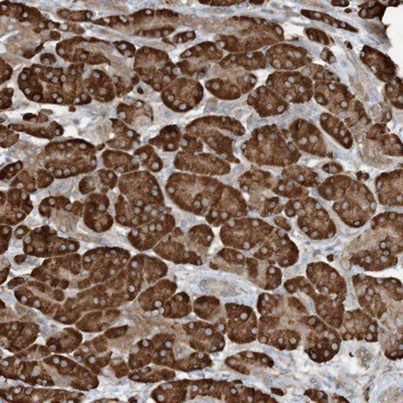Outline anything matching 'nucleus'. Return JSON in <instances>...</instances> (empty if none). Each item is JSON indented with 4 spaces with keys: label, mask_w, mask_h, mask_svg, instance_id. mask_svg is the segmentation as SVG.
<instances>
[{
    "label": "nucleus",
    "mask_w": 403,
    "mask_h": 403,
    "mask_svg": "<svg viewBox=\"0 0 403 403\" xmlns=\"http://www.w3.org/2000/svg\"><path fill=\"white\" fill-rule=\"evenodd\" d=\"M306 275L314 289L321 296L333 299H346V280L333 266L325 263H309L307 266Z\"/></svg>",
    "instance_id": "2eb2a0df"
},
{
    "label": "nucleus",
    "mask_w": 403,
    "mask_h": 403,
    "mask_svg": "<svg viewBox=\"0 0 403 403\" xmlns=\"http://www.w3.org/2000/svg\"><path fill=\"white\" fill-rule=\"evenodd\" d=\"M273 229L270 223L259 218H238L228 221L221 231V238L225 245L251 251L260 246Z\"/></svg>",
    "instance_id": "1a4fd4ad"
},
{
    "label": "nucleus",
    "mask_w": 403,
    "mask_h": 403,
    "mask_svg": "<svg viewBox=\"0 0 403 403\" xmlns=\"http://www.w3.org/2000/svg\"><path fill=\"white\" fill-rule=\"evenodd\" d=\"M308 35L309 38L313 40H316V42H320L321 44H329V38L325 33L321 32V31L316 30H309Z\"/></svg>",
    "instance_id": "c9c22d12"
},
{
    "label": "nucleus",
    "mask_w": 403,
    "mask_h": 403,
    "mask_svg": "<svg viewBox=\"0 0 403 403\" xmlns=\"http://www.w3.org/2000/svg\"><path fill=\"white\" fill-rule=\"evenodd\" d=\"M387 131L386 129L385 124H377L373 127V128L370 129L367 133V138L370 139H378L381 138V136H385Z\"/></svg>",
    "instance_id": "f704fd0d"
},
{
    "label": "nucleus",
    "mask_w": 403,
    "mask_h": 403,
    "mask_svg": "<svg viewBox=\"0 0 403 403\" xmlns=\"http://www.w3.org/2000/svg\"><path fill=\"white\" fill-rule=\"evenodd\" d=\"M318 193L323 200L332 202L333 211L351 228L365 226L377 210V202L368 187L350 177H328L318 187Z\"/></svg>",
    "instance_id": "7ed1b4c3"
},
{
    "label": "nucleus",
    "mask_w": 403,
    "mask_h": 403,
    "mask_svg": "<svg viewBox=\"0 0 403 403\" xmlns=\"http://www.w3.org/2000/svg\"><path fill=\"white\" fill-rule=\"evenodd\" d=\"M136 106H138V107H141V106H143V103L138 102V105H136Z\"/></svg>",
    "instance_id": "79ce46f5"
},
{
    "label": "nucleus",
    "mask_w": 403,
    "mask_h": 403,
    "mask_svg": "<svg viewBox=\"0 0 403 403\" xmlns=\"http://www.w3.org/2000/svg\"><path fill=\"white\" fill-rule=\"evenodd\" d=\"M376 192L380 205L402 207V170L385 172L376 179Z\"/></svg>",
    "instance_id": "412c9836"
},
{
    "label": "nucleus",
    "mask_w": 403,
    "mask_h": 403,
    "mask_svg": "<svg viewBox=\"0 0 403 403\" xmlns=\"http://www.w3.org/2000/svg\"><path fill=\"white\" fill-rule=\"evenodd\" d=\"M52 77H53V74H52V73H49V74H48V75H47V78H52Z\"/></svg>",
    "instance_id": "37998d69"
},
{
    "label": "nucleus",
    "mask_w": 403,
    "mask_h": 403,
    "mask_svg": "<svg viewBox=\"0 0 403 403\" xmlns=\"http://www.w3.org/2000/svg\"><path fill=\"white\" fill-rule=\"evenodd\" d=\"M227 364L239 373L250 375L258 369H270L275 366V361L263 353L245 351L238 353L236 356L230 357Z\"/></svg>",
    "instance_id": "b1692460"
},
{
    "label": "nucleus",
    "mask_w": 403,
    "mask_h": 403,
    "mask_svg": "<svg viewBox=\"0 0 403 403\" xmlns=\"http://www.w3.org/2000/svg\"><path fill=\"white\" fill-rule=\"evenodd\" d=\"M320 123L321 128L329 136H332L335 140H337L341 145L344 146L348 150L352 148L354 138H353L352 133H350L346 124L342 120L334 116V115L323 114L321 116Z\"/></svg>",
    "instance_id": "a878e982"
},
{
    "label": "nucleus",
    "mask_w": 403,
    "mask_h": 403,
    "mask_svg": "<svg viewBox=\"0 0 403 403\" xmlns=\"http://www.w3.org/2000/svg\"><path fill=\"white\" fill-rule=\"evenodd\" d=\"M248 104L253 107L261 117L282 114L289 109V103L285 102L267 86L254 89L248 96Z\"/></svg>",
    "instance_id": "4be33fe9"
},
{
    "label": "nucleus",
    "mask_w": 403,
    "mask_h": 403,
    "mask_svg": "<svg viewBox=\"0 0 403 403\" xmlns=\"http://www.w3.org/2000/svg\"><path fill=\"white\" fill-rule=\"evenodd\" d=\"M360 307L376 320L390 315L395 328L402 331V284L394 277H373L358 273L352 277Z\"/></svg>",
    "instance_id": "20e7f679"
},
{
    "label": "nucleus",
    "mask_w": 403,
    "mask_h": 403,
    "mask_svg": "<svg viewBox=\"0 0 403 403\" xmlns=\"http://www.w3.org/2000/svg\"><path fill=\"white\" fill-rule=\"evenodd\" d=\"M62 28H63V30H67V28H68V26H62Z\"/></svg>",
    "instance_id": "a18cd8bd"
},
{
    "label": "nucleus",
    "mask_w": 403,
    "mask_h": 403,
    "mask_svg": "<svg viewBox=\"0 0 403 403\" xmlns=\"http://www.w3.org/2000/svg\"><path fill=\"white\" fill-rule=\"evenodd\" d=\"M86 98H87V96H86L85 94H83L82 95V99L86 100Z\"/></svg>",
    "instance_id": "de8ad7c7"
},
{
    "label": "nucleus",
    "mask_w": 403,
    "mask_h": 403,
    "mask_svg": "<svg viewBox=\"0 0 403 403\" xmlns=\"http://www.w3.org/2000/svg\"><path fill=\"white\" fill-rule=\"evenodd\" d=\"M289 133L299 150L316 157H327V146L323 134L306 120L299 119L289 126Z\"/></svg>",
    "instance_id": "f3484780"
},
{
    "label": "nucleus",
    "mask_w": 403,
    "mask_h": 403,
    "mask_svg": "<svg viewBox=\"0 0 403 403\" xmlns=\"http://www.w3.org/2000/svg\"><path fill=\"white\" fill-rule=\"evenodd\" d=\"M402 214L381 213L371 219V227L348 247L350 263L365 271L394 267L403 250Z\"/></svg>",
    "instance_id": "f03ea898"
},
{
    "label": "nucleus",
    "mask_w": 403,
    "mask_h": 403,
    "mask_svg": "<svg viewBox=\"0 0 403 403\" xmlns=\"http://www.w3.org/2000/svg\"><path fill=\"white\" fill-rule=\"evenodd\" d=\"M378 141L385 155H393V157H402V145L397 136L385 134V136H381L378 139Z\"/></svg>",
    "instance_id": "2f4dec72"
},
{
    "label": "nucleus",
    "mask_w": 403,
    "mask_h": 403,
    "mask_svg": "<svg viewBox=\"0 0 403 403\" xmlns=\"http://www.w3.org/2000/svg\"><path fill=\"white\" fill-rule=\"evenodd\" d=\"M258 311L260 314L256 339L259 343L282 351L301 347L311 316L301 299L263 292L258 297Z\"/></svg>",
    "instance_id": "f257e3e1"
},
{
    "label": "nucleus",
    "mask_w": 403,
    "mask_h": 403,
    "mask_svg": "<svg viewBox=\"0 0 403 403\" xmlns=\"http://www.w3.org/2000/svg\"><path fill=\"white\" fill-rule=\"evenodd\" d=\"M323 169L331 175H339L343 170V167L334 162H329V164L324 165Z\"/></svg>",
    "instance_id": "4c0bfd02"
},
{
    "label": "nucleus",
    "mask_w": 403,
    "mask_h": 403,
    "mask_svg": "<svg viewBox=\"0 0 403 403\" xmlns=\"http://www.w3.org/2000/svg\"><path fill=\"white\" fill-rule=\"evenodd\" d=\"M2 297H6V299H6V301L11 302V304H13V302H14V299L11 296L6 297V296H4V294H2Z\"/></svg>",
    "instance_id": "58836bf2"
},
{
    "label": "nucleus",
    "mask_w": 403,
    "mask_h": 403,
    "mask_svg": "<svg viewBox=\"0 0 403 403\" xmlns=\"http://www.w3.org/2000/svg\"><path fill=\"white\" fill-rule=\"evenodd\" d=\"M120 18L122 19V21H126V19L123 18V16H120Z\"/></svg>",
    "instance_id": "09e8293b"
},
{
    "label": "nucleus",
    "mask_w": 403,
    "mask_h": 403,
    "mask_svg": "<svg viewBox=\"0 0 403 403\" xmlns=\"http://www.w3.org/2000/svg\"><path fill=\"white\" fill-rule=\"evenodd\" d=\"M246 275L252 284L265 290H275L282 284V268L265 260L246 258Z\"/></svg>",
    "instance_id": "aec40b11"
},
{
    "label": "nucleus",
    "mask_w": 403,
    "mask_h": 403,
    "mask_svg": "<svg viewBox=\"0 0 403 403\" xmlns=\"http://www.w3.org/2000/svg\"><path fill=\"white\" fill-rule=\"evenodd\" d=\"M160 330H165V326H162V327H160Z\"/></svg>",
    "instance_id": "3c124183"
},
{
    "label": "nucleus",
    "mask_w": 403,
    "mask_h": 403,
    "mask_svg": "<svg viewBox=\"0 0 403 403\" xmlns=\"http://www.w3.org/2000/svg\"><path fill=\"white\" fill-rule=\"evenodd\" d=\"M87 16H88V18H91V13H87Z\"/></svg>",
    "instance_id": "603ef678"
},
{
    "label": "nucleus",
    "mask_w": 403,
    "mask_h": 403,
    "mask_svg": "<svg viewBox=\"0 0 403 403\" xmlns=\"http://www.w3.org/2000/svg\"><path fill=\"white\" fill-rule=\"evenodd\" d=\"M285 212L289 218H297V226L309 238L327 240L337 233V227L328 211L311 197L289 200L285 205Z\"/></svg>",
    "instance_id": "0eeeda50"
},
{
    "label": "nucleus",
    "mask_w": 403,
    "mask_h": 403,
    "mask_svg": "<svg viewBox=\"0 0 403 403\" xmlns=\"http://www.w3.org/2000/svg\"><path fill=\"white\" fill-rule=\"evenodd\" d=\"M53 97H54V98H57V94H54V95H53Z\"/></svg>",
    "instance_id": "864d4df0"
},
{
    "label": "nucleus",
    "mask_w": 403,
    "mask_h": 403,
    "mask_svg": "<svg viewBox=\"0 0 403 403\" xmlns=\"http://www.w3.org/2000/svg\"><path fill=\"white\" fill-rule=\"evenodd\" d=\"M338 332L342 340L376 343L379 341V323L363 309L345 311Z\"/></svg>",
    "instance_id": "dca6fc26"
},
{
    "label": "nucleus",
    "mask_w": 403,
    "mask_h": 403,
    "mask_svg": "<svg viewBox=\"0 0 403 403\" xmlns=\"http://www.w3.org/2000/svg\"><path fill=\"white\" fill-rule=\"evenodd\" d=\"M253 258L268 261L280 268H289L297 265L299 250L287 232L275 228L258 250L254 252Z\"/></svg>",
    "instance_id": "ddd939ff"
},
{
    "label": "nucleus",
    "mask_w": 403,
    "mask_h": 403,
    "mask_svg": "<svg viewBox=\"0 0 403 403\" xmlns=\"http://www.w3.org/2000/svg\"><path fill=\"white\" fill-rule=\"evenodd\" d=\"M314 97L318 104L327 107L331 114L343 119L349 128L369 123L363 105L349 92L346 86L337 81L314 82Z\"/></svg>",
    "instance_id": "423d86ee"
},
{
    "label": "nucleus",
    "mask_w": 403,
    "mask_h": 403,
    "mask_svg": "<svg viewBox=\"0 0 403 403\" xmlns=\"http://www.w3.org/2000/svg\"><path fill=\"white\" fill-rule=\"evenodd\" d=\"M134 210H136V213H138V214L139 212H140V211H139V209L138 208L134 209Z\"/></svg>",
    "instance_id": "49530a36"
},
{
    "label": "nucleus",
    "mask_w": 403,
    "mask_h": 403,
    "mask_svg": "<svg viewBox=\"0 0 403 403\" xmlns=\"http://www.w3.org/2000/svg\"><path fill=\"white\" fill-rule=\"evenodd\" d=\"M238 388V393L236 397L232 399V402H275L277 400L270 397V395L265 394L263 391L254 390L252 387H247V386L237 385Z\"/></svg>",
    "instance_id": "c756f323"
},
{
    "label": "nucleus",
    "mask_w": 403,
    "mask_h": 403,
    "mask_svg": "<svg viewBox=\"0 0 403 403\" xmlns=\"http://www.w3.org/2000/svg\"><path fill=\"white\" fill-rule=\"evenodd\" d=\"M273 223H275L280 229L284 230L285 232L292 231V226H290L287 218L282 217V216H277V217H275V219H273Z\"/></svg>",
    "instance_id": "e433bc0d"
},
{
    "label": "nucleus",
    "mask_w": 403,
    "mask_h": 403,
    "mask_svg": "<svg viewBox=\"0 0 403 403\" xmlns=\"http://www.w3.org/2000/svg\"><path fill=\"white\" fill-rule=\"evenodd\" d=\"M386 96L388 100L394 105L395 107L402 108V81L398 78L391 79L388 81L385 88Z\"/></svg>",
    "instance_id": "473e14b6"
},
{
    "label": "nucleus",
    "mask_w": 403,
    "mask_h": 403,
    "mask_svg": "<svg viewBox=\"0 0 403 403\" xmlns=\"http://www.w3.org/2000/svg\"><path fill=\"white\" fill-rule=\"evenodd\" d=\"M265 86L289 104H302L314 97V82L302 72H275L268 77Z\"/></svg>",
    "instance_id": "f8f14e48"
},
{
    "label": "nucleus",
    "mask_w": 403,
    "mask_h": 403,
    "mask_svg": "<svg viewBox=\"0 0 403 403\" xmlns=\"http://www.w3.org/2000/svg\"><path fill=\"white\" fill-rule=\"evenodd\" d=\"M94 302H95V304H98V302H99V299H95V301H94Z\"/></svg>",
    "instance_id": "8fccbe9b"
},
{
    "label": "nucleus",
    "mask_w": 403,
    "mask_h": 403,
    "mask_svg": "<svg viewBox=\"0 0 403 403\" xmlns=\"http://www.w3.org/2000/svg\"><path fill=\"white\" fill-rule=\"evenodd\" d=\"M196 313L202 318L212 320L215 316H217L216 314L219 313V301L214 297L200 299L196 302Z\"/></svg>",
    "instance_id": "7c9ffc66"
},
{
    "label": "nucleus",
    "mask_w": 403,
    "mask_h": 403,
    "mask_svg": "<svg viewBox=\"0 0 403 403\" xmlns=\"http://www.w3.org/2000/svg\"><path fill=\"white\" fill-rule=\"evenodd\" d=\"M361 59L383 82H388L394 78L397 71L394 65L378 50L365 48L361 53Z\"/></svg>",
    "instance_id": "393cba45"
},
{
    "label": "nucleus",
    "mask_w": 403,
    "mask_h": 403,
    "mask_svg": "<svg viewBox=\"0 0 403 403\" xmlns=\"http://www.w3.org/2000/svg\"><path fill=\"white\" fill-rule=\"evenodd\" d=\"M272 191L275 195L280 197V198H287L289 200L306 198L309 194L308 188L299 186V184L282 177H277V181H275Z\"/></svg>",
    "instance_id": "cd10ccee"
},
{
    "label": "nucleus",
    "mask_w": 403,
    "mask_h": 403,
    "mask_svg": "<svg viewBox=\"0 0 403 403\" xmlns=\"http://www.w3.org/2000/svg\"><path fill=\"white\" fill-rule=\"evenodd\" d=\"M23 16H25V18H26V16H28V13H23Z\"/></svg>",
    "instance_id": "5fc2aeb1"
},
{
    "label": "nucleus",
    "mask_w": 403,
    "mask_h": 403,
    "mask_svg": "<svg viewBox=\"0 0 403 403\" xmlns=\"http://www.w3.org/2000/svg\"><path fill=\"white\" fill-rule=\"evenodd\" d=\"M304 395L311 398V400L316 402H328V397L325 392L320 390H309L304 392Z\"/></svg>",
    "instance_id": "72a5a7b5"
},
{
    "label": "nucleus",
    "mask_w": 403,
    "mask_h": 403,
    "mask_svg": "<svg viewBox=\"0 0 403 403\" xmlns=\"http://www.w3.org/2000/svg\"><path fill=\"white\" fill-rule=\"evenodd\" d=\"M265 57L271 67L278 71L292 72L311 64V57L308 50L292 45H272L266 52Z\"/></svg>",
    "instance_id": "a211bd4d"
},
{
    "label": "nucleus",
    "mask_w": 403,
    "mask_h": 403,
    "mask_svg": "<svg viewBox=\"0 0 403 403\" xmlns=\"http://www.w3.org/2000/svg\"><path fill=\"white\" fill-rule=\"evenodd\" d=\"M61 79H62V81H63V82H65V81H66V77H65V76H62Z\"/></svg>",
    "instance_id": "c03bdc74"
},
{
    "label": "nucleus",
    "mask_w": 403,
    "mask_h": 403,
    "mask_svg": "<svg viewBox=\"0 0 403 403\" xmlns=\"http://www.w3.org/2000/svg\"><path fill=\"white\" fill-rule=\"evenodd\" d=\"M249 212L248 204L240 192L226 187L223 192V198L217 207L211 210L208 220L218 226L228 221L247 217Z\"/></svg>",
    "instance_id": "6ab92c4d"
},
{
    "label": "nucleus",
    "mask_w": 403,
    "mask_h": 403,
    "mask_svg": "<svg viewBox=\"0 0 403 403\" xmlns=\"http://www.w3.org/2000/svg\"><path fill=\"white\" fill-rule=\"evenodd\" d=\"M14 26L13 25H11L9 26V31H11L13 30Z\"/></svg>",
    "instance_id": "a19ab883"
},
{
    "label": "nucleus",
    "mask_w": 403,
    "mask_h": 403,
    "mask_svg": "<svg viewBox=\"0 0 403 403\" xmlns=\"http://www.w3.org/2000/svg\"><path fill=\"white\" fill-rule=\"evenodd\" d=\"M277 177L253 167L240 177V188L249 196V209L261 218L272 217L285 210L282 198L273 193Z\"/></svg>",
    "instance_id": "6e6552de"
},
{
    "label": "nucleus",
    "mask_w": 403,
    "mask_h": 403,
    "mask_svg": "<svg viewBox=\"0 0 403 403\" xmlns=\"http://www.w3.org/2000/svg\"><path fill=\"white\" fill-rule=\"evenodd\" d=\"M285 289L290 294H296L297 290L309 297L315 304L316 315L325 321L330 327L338 330L342 325L346 299H333L318 294L308 278L297 277L284 282Z\"/></svg>",
    "instance_id": "9b49d317"
},
{
    "label": "nucleus",
    "mask_w": 403,
    "mask_h": 403,
    "mask_svg": "<svg viewBox=\"0 0 403 403\" xmlns=\"http://www.w3.org/2000/svg\"><path fill=\"white\" fill-rule=\"evenodd\" d=\"M226 311L230 339L237 344H250L258 339V319L251 307L228 304Z\"/></svg>",
    "instance_id": "4468645a"
},
{
    "label": "nucleus",
    "mask_w": 403,
    "mask_h": 403,
    "mask_svg": "<svg viewBox=\"0 0 403 403\" xmlns=\"http://www.w3.org/2000/svg\"><path fill=\"white\" fill-rule=\"evenodd\" d=\"M229 61L247 71L265 69L267 64L265 55L261 52H248L240 56H231L229 57Z\"/></svg>",
    "instance_id": "c85d7f7f"
},
{
    "label": "nucleus",
    "mask_w": 403,
    "mask_h": 403,
    "mask_svg": "<svg viewBox=\"0 0 403 403\" xmlns=\"http://www.w3.org/2000/svg\"><path fill=\"white\" fill-rule=\"evenodd\" d=\"M191 336L192 348L207 352H217L225 346V341L211 326L202 323H189L184 327Z\"/></svg>",
    "instance_id": "5701e85b"
},
{
    "label": "nucleus",
    "mask_w": 403,
    "mask_h": 403,
    "mask_svg": "<svg viewBox=\"0 0 403 403\" xmlns=\"http://www.w3.org/2000/svg\"><path fill=\"white\" fill-rule=\"evenodd\" d=\"M52 81L53 83H57V81H59V78H57V77H53Z\"/></svg>",
    "instance_id": "ea45409f"
},
{
    "label": "nucleus",
    "mask_w": 403,
    "mask_h": 403,
    "mask_svg": "<svg viewBox=\"0 0 403 403\" xmlns=\"http://www.w3.org/2000/svg\"><path fill=\"white\" fill-rule=\"evenodd\" d=\"M241 150L249 162L270 167H287L296 165L302 157L290 139L289 131L277 126L256 128L241 145Z\"/></svg>",
    "instance_id": "39448f33"
},
{
    "label": "nucleus",
    "mask_w": 403,
    "mask_h": 403,
    "mask_svg": "<svg viewBox=\"0 0 403 403\" xmlns=\"http://www.w3.org/2000/svg\"><path fill=\"white\" fill-rule=\"evenodd\" d=\"M280 177L294 182L304 188H316L321 184V177L318 172L304 165H292L285 167Z\"/></svg>",
    "instance_id": "bb28decb"
},
{
    "label": "nucleus",
    "mask_w": 403,
    "mask_h": 403,
    "mask_svg": "<svg viewBox=\"0 0 403 403\" xmlns=\"http://www.w3.org/2000/svg\"><path fill=\"white\" fill-rule=\"evenodd\" d=\"M309 323L308 332L302 342L304 352L316 363H326L339 352L342 344L339 332L316 315L309 316Z\"/></svg>",
    "instance_id": "9d476101"
}]
</instances>
